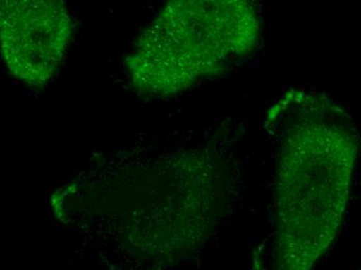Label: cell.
Listing matches in <instances>:
<instances>
[{"label":"cell","instance_id":"3","mask_svg":"<svg viewBox=\"0 0 361 270\" xmlns=\"http://www.w3.org/2000/svg\"><path fill=\"white\" fill-rule=\"evenodd\" d=\"M0 12L6 67L26 85L43 87L59 70L71 39L67 8L56 0H6Z\"/></svg>","mask_w":361,"mask_h":270},{"label":"cell","instance_id":"1","mask_svg":"<svg viewBox=\"0 0 361 270\" xmlns=\"http://www.w3.org/2000/svg\"><path fill=\"white\" fill-rule=\"evenodd\" d=\"M357 150L347 116L327 103L314 137L283 152L273 270H312L329 249L342 223Z\"/></svg>","mask_w":361,"mask_h":270},{"label":"cell","instance_id":"2","mask_svg":"<svg viewBox=\"0 0 361 270\" xmlns=\"http://www.w3.org/2000/svg\"><path fill=\"white\" fill-rule=\"evenodd\" d=\"M238 2L173 1L140 36L126 63L134 87L166 96L212 73L247 45Z\"/></svg>","mask_w":361,"mask_h":270}]
</instances>
